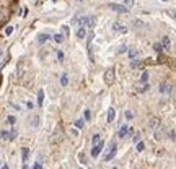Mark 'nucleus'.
Instances as JSON below:
<instances>
[{
	"instance_id": "obj_1",
	"label": "nucleus",
	"mask_w": 176,
	"mask_h": 169,
	"mask_svg": "<svg viewBox=\"0 0 176 169\" xmlns=\"http://www.w3.org/2000/svg\"><path fill=\"white\" fill-rule=\"evenodd\" d=\"M116 150H118L116 143L111 142L109 143V147H108V150H106V154H104V161H111V159L116 156Z\"/></svg>"
},
{
	"instance_id": "obj_2",
	"label": "nucleus",
	"mask_w": 176,
	"mask_h": 169,
	"mask_svg": "<svg viewBox=\"0 0 176 169\" xmlns=\"http://www.w3.org/2000/svg\"><path fill=\"white\" fill-rule=\"evenodd\" d=\"M114 78H116L114 68H108V70L104 72V83H106L108 86H111L113 83H114Z\"/></svg>"
},
{
	"instance_id": "obj_3",
	"label": "nucleus",
	"mask_w": 176,
	"mask_h": 169,
	"mask_svg": "<svg viewBox=\"0 0 176 169\" xmlns=\"http://www.w3.org/2000/svg\"><path fill=\"white\" fill-rule=\"evenodd\" d=\"M113 31L114 33H119V34H127V26H124V25H121L119 21H116V23H113Z\"/></svg>"
},
{
	"instance_id": "obj_4",
	"label": "nucleus",
	"mask_w": 176,
	"mask_h": 169,
	"mask_svg": "<svg viewBox=\"0 0 176 169\" xmlns=\"http://www.w3.org/2000/svg\"><path fill=\"white\" fill-rule=\"evenodd\" d=\"M160 93L161 94H171V91H173V86H171V83H166V81H163V83H160Z\"/></svg>"
},
{
	"instance_id": "obj_5",
	"label": "nucleus",
	"mask_w": 176,
	"mask_h": 169,
	"mask_svg": "<svg viewBox=\"0 0 176 169\" xmlns=\"http://www.w3.org/2000/svg\"><path fill=\"white\" fill-rule=\"evenodd\" d=\"M108 7L111 8L113 11H118V13H127V10H129L127 7H124V5H119V4H109Z\"/></svg>"
},
{
	"instance_id": "obj_6",
	"label": "nucleus",
	"mask_w": 176,
	"mask_h": 169,
	"mask_svg": "<svg viewBox=\"0 0 176 169\" xmlns=\"http://www.w3.org/2000/svg\"><path fill=\"white\" fill-rule=\"evenodd\" d=\"M101 151H103V142L98 143V145H95V147L92 148V156H93V158H98Z\"/></svg>"
},
{
	"instance_id": "obj_7",
	"label": "nucleus",
	"mask_w": 176,
	"mask_h": 169,
	"mask_svg": "<svg viewBox=\"0 0 176 169\" xmlns=\"http://www.w3.org/2000/svg\"><path fill=\"white\" fill-rule=\"evenodd\" d=\"M149 127H150V128H153V130H157V128L160 127V119H158V117H150V120H149Z\"/></svg>"
},
{
	"instance_id": "obj_8",
	"label": "nucleus",
	"mask_w": 176,
	"mask_h": 169,
	"mask_svg": "<svg viewBox=\"0 0 176 169\" xmlns=\"http://www.w3.org/2000/svg\"><path fill=\"white\" fill-rule=\"evenodd\" d=\"M61 138H62V130L61 128H56L52 133V138H51V143H57Z\"/></svg>"
},
{
	"instance_id": "obj_9",
	"label": "nucleus",
	"mask_w": 176,
	"mask_h": 169,
	"mask_svg": "<svg viewBox=\"0 0 176 169\" xmlns=\"http://www.w3.org/2000/svg\"><path fill=\"white\" fill-rule=\"evenodd\" d=\"M132 25H134L135 29H147V25L142 21V20H134V21H132Z\"/></svg>"
},
{
	"instance_id": "obj_10",
	"label": "nucleus",
	"mask_w": 176,
	"mask_h": 169,
	"mask_svg": "<svg viewBox=\"0 0 176 169\" xmlns=\"http://www.w3.org/2000/svg\"><path fill=\"white\" fill-rule=\"evenodd\" d=\"M163 135H165V130L161 127H158L157 130L153 132V137H155V140H158V142H160V140H163Z\"/></svg>"
},
{
	"instance_id": "obj_11",
	"label": "nucleus",
	"mask_w": 176,
	"mask_h": 169,
	"mask_svg": "<svg viewBox=\"0 0 176 169\" xmlns=\"http://www.w3.org/2000/svg\"><path fill=\"white\" fill-rule=\"evenodd\" d=\"M127 133H129V125H127V124H124L122 127L119 128V138H124V137H126Z\"/></svg>"
},
{
	"instance_id": "obj_12",
	"label": "nucleus",
	"mask_w": 176,
	"mask_h": 169,
	"mask_svg": "<svg viewBox=\"0 0 176 169\" xmlns=\"http://www.w3.org/2000/svg\"><path fill=\"white\" fill-rule=\"evenodd\" d=\"M161 47H163V49H166V50H168L170 47H171V41H170L168 36H165V38L161 39Z\"/></svg>"
},
{
	"instance_id": "obj_13",
	"label": "nucleus",
	"mask_w": 176,
	"mask_h": 169,
	"mask_svg": "<svg viewBox=\"0 0 176 169\" xmlns=\"http://www.w3.org/2000/svg\"><path fill=\"white\" fill-rule=\"evenodd\" d=\"M85 36H87V28H85V26H80L78 29H77V38H78V39H83Z\"/></svg>"
},
{
	"instance_id": "obj_14",
	"label": "nucleus",
	"mask_w": 176,
	"mask_h": 169,
	"mask_svg": "<svg viewBox=\"0 0 176 169\" xmlns=\"http://www.w3.org/2000/svg\"><path fill=\"white\" fill-rule=\"evenodd\" d=\"M30 158V148H21V161L26 163Z\"/></svg>"
},
{
	"instance_id": "obj_15",
	"label": "nucleus",
	"mask_w": 176,
	"mask_h": 169,
	"mask_svg": "<svg viewBox=\"0 0 176 169\" xmlns=\"http://www.w3.org/2000/svg\"><path fill=\"white\" fill-rule=\"evenodd\" d=\"M127 55H129L130 62H132V60H135V59H137V55H139V50H137V49H129V50H127Z\"/></svg>"
},
{
	"instance_id": "obj_16",
	"label": "nucleus",
	"mask_w": 176,
	"mask_h": 169,
	"mask_svg": "<svg viewBox=\"0 0 176 169\" xmlns=\"http://www.w3.org/2000/svg\"><path fill=\"white\" fill-rule=\"evenodd\" d=\"M0 138L4 142H10V130H0Z\"/></svg>"
},
{
	"instance_id": "obj_17",
	"label": "nucleus",
	"mask_w": 176,
	"mask_h": 169,
	"mask_svg": "<svg viewBox=\"0 0 176 169\" xmlns=\"http://www.w3.org/2000/svg\"><path fill=\"white\" fill-rule=\"evenodd\" d=\"M31 127H33V128H39V116H33V117H31Z\"/></svg>"
},
{
	"instance_id": "obj_18",
	"label": "nucleus",
	"mask_w": 176,
	"mask_h": 169,
	"mask_svg": "<svg viewBox=\"0 0 176 169\" xmlns=\"http://www.w3.org/2000/svg\"><path fill=\"white\" fill-rule=\"evenodd\" d=\"M114 117H116V111H114V107H111V109L108 111V122L111 124L113 120H114Z\"/></svg>"
},
{
	"instance_id": "obj_19",
	"label": "nucleus",
	"mask_w": 176,
	"mask_h": 169,
	"mask_svg": "<svg viewBox=\"0 0 176 169\" xmlns=\"http://www.w3.org/2000/svg\"><path fill=\"white\" fill-rule=\"evenodd\" d=\"M47 39H51L49 34H39V36H38V42H39V44H44Z\"/></svg>"
},
{
	"instance_id": "obj_20",
	"label": "nucleus",
	"mask_w": 176,
	"mask_h": 169,
	"mask_svg": "<svg viewBox=\"0 0 176 169\" xmlns=\"http://www.w3.org/2000/svg\"><path fill=\"white\" fill-rule=\"evenodd\" d=\"M101 142H103V140H101V135H100V133H95V135H93V138H92L93 147H95V145H98V143H101Z\"/></svg>"
},
{
	"instance_id": "obj_21",
	"label": "nucleus",
	"mask_w": 176,
	"mask_h": 169,
	"mask_svg": "<svg viewBox=\"0 0 176 169\" xmlns=\"http://www.w3.org/2000/svg\"><path fill=\"white\" fill-rule=\"evenodd\" d=\"M61 85H62V86H67V85H69V75H67V73H62V76H61Z\"/></svg>"
},
{
	"instance_id": "obj_22",
	"label": "nucleus",
	"mask_w": 176,
	"mask_h": 169,
	"mask_svg": "<svg viewBox=\"0 0 176 169\" xmlns=\"http://www.w3.org/2000/svg\"><path fill=\"white\" fill-rule=\"evenodd\" d=\"M42 102H44V91L39 90L38 91V106H42Z\"/></svg>"
},
{
	"instance_id": "obj_23",
	"label": "nucleus",
	"mask_w": 176,
	"mask_h": 169,
	"mask_svg": "<svg viewBox=\"0 0 176 169\" xmlns=\"http://www.w3.org/2000/svg\"><path fill=\"white\" fill-rule=\"evenodd\" d=\"M130 67H132V68L142 67V60H132V62H130Z\"/></svg>"
},
{
	"instance_id": "obj_24",
	"label": "nucleus",
	"mask_w": 176,
	"mask_h": 169,
	"mask_svg": "<svg viewBox=\"0 0 176 169\" xmlns=\"http://www.w3.org/2000/svg\"><path fill=\"white\" fill-rule=\"evenodd\" d=\"M166 137H168L170 140H176V130H168L166 132Z\"/></svg>"
},
{
	"instance_id": "obj_25",
	"label": "nucleus",
	"mask_w": 176,
	"mask_h": 169,
	"mask_svg": "<svg viewBox=\"0 0 176 169\" xmlns=\"http://www.w3.org/2000/svg\"><path fill=\"white\" fill-rule=\"evenodd\" d=\"M83 125H85V120L83 119H77L75 120V127L77 128H83Z\"/></svg>"
},
{
	"instance_id": "obj_26",
	"label": "nucleus",
	"mask_w": 176,
	"mask_h": 169,
	"mask_svg": "<svg viewBox=\"0 0 176 169\" xmlns=\"http://www.w3.org/2000/svg\"><path fill=\"white\" fill-rule=\"evenodd\" d=\"M149 83H142V86H139L137 88V91H140V93H144V91H147V90H149Z\"/></svg>"
},
{
	"instance_id": "obj_27",
	"label": "nucleus",
	"mask_w": 176,
	"mask_h": 169,
	"mask_svg": "<svg viewBox=\"0 0 176 169\" xmlns=\"http://www.w3.org/2000/svg\"><path fill=\"white\" fill-rule=\"evenodd\" d=\"M16 135H18V132H16V128H12V130H10V142H13V140L16 138Z\"/></svg>"
},
{
	"instance_id": "obj_28",
	"label": "nucleus",
	"mask_w": 176,
	"mask_h": 169,
	"mask_svg": "<svg viewBox=\"0 0 176 169\" xmlns=\"http://www.w3.org/2000/svg\"><path fill=\"white\" fill-rule=\"evenodd\" d=\"M54 41L57 42V44H61V42L64 41V36H62V34H54Z\"/></svg>"
},
{
	"instance_id": "obj_29",
	"label": "nucleus",
	"mask_w": 176,
	"mask_h": 169,
	"mask_svg": "<svg viewBox=\"0 0 176 169\" xmlns=\"http://www.w3.org/2000/svg\"><path fill=\"white\" fill-rule=\"evenodd\" d=\"M147 80H149V72H144L140 75V81L142 83H147Z\"/></svg>"
},
{
	"instance_id": "obj_30",
	"label": "nucleus",
	"mask_w": 176,
	"mask_h": 169,
	"mask_svg": "<svg viewBox=\"0 0 176 169\" xmlns=\"http://www.w3.org/2000/svg\"><path fill=\"white\" fill-rule=\"evenodd\" d=\"M7 122H8L10 125H15V122H16V117H15V116H8V117H7Z\"/></svg>"
},
{
	"instance_id": "obj_31",
	"label": "nucleus",
	"mask_w": 176,
	"mask_h": 169,
	"mask_svg": "<svg viewBox=\"0 0 176 169\" xmlns=\"http://www.w3.org/2000/svg\"><path fill=\"white\" fill-rule=\"evenodd\" d=\"M153 49L157 50V52H161V50H163V47H161V42H155V44H153Z\"/></svg>"
},
{
	"instance_id": "obj_32",
	"label": "nucleus",
	"mask_w": 176,
	"mask_h": 169,
	"mask_svg": "<svg viewBox=\"0 0 176 169\" xmlns=\"http://www.w3.org/2000/svg\"><path fill=\"white\" fill-rule=\"evenodd\" d=\"M13 34V26H7L5 28V36H12Z\"/></svg>"
},
{
	"instance_id": "obj_33",
	"label": "nucleus",
	"mask_w": 176,
	"mask_h": 169,
	"mask_svg": "<svg viewBox=\"0 0 176 169\" xmlns=\"http://www.w3.org/2000/svg\"><path fill=\"white\" fill-rule=\"evenodd\" d=\"M132 142H134V143H139V142H140V133H139V132H137V133H134V137H132Z\"/></svg>"
},
{
	"instance_id": "obj_34",
	"label": "nucleus",
	"mask_w": 176,
	"mask_h": 169,
	"mask_svg": "<svg viewBox=\"0 0 176 169\" xmlns=\"http://www.w3.org/2000/svg\"><path fill=\"white\" fill-rule=\"evenodd\" d=\"M83 116H85V119H87V120H90V119H92V111H90V109H87V111H85V114H83Z\"/></svg>"
},
{
	"instance_id": "obj_35",
	"label": "nucleus",
	"mask_w": 176,
	"mask_h": 169,
	"mask_svg": "<svg viewBox=\"0 0 176 169\" xmlns=\"http://www.w3.org/2000/svg\"><path fill=\"white\" fill-rule=\"evenodd\" d=\"M132 5H134V0H124V7H132Z\"/></svg>"
},
{
	"instance_id": "obj_36",
	"label": "nucleus",
	"mask_w": 176,
	"mask_h": 169,
	"mask_svg": "<svg viewBox=\"0 0 176 169\" xmlns=\"http://www.w3.org/2000/svg\"><path fill=\"white\" fill-rule=\"evenodd\" d=\"M144 148H145L144 142H139V143H137V151H144Z\"/></svg>"
},
{
	"instance_id": "obj_37",
	"label": "nucleus",
	"mask_w": 176,
	"mask_h": 169,
	"mask_svg": "<svg viewBox=\"0 0 176 169\" xmlns=\"http://www.w3.org/2000/svg\"><path fill=\"white\" fill-rule=\"evenodd\" d=\"M57 57H59V62H64V52H62V50H57Z\"/></svg>"
},
{
	"instance_id": "obj_38",
	"label": "nucleus",
	"mask_w": 176,
	"mask_h": 169,
	"mask_svg": "<svg viewBox=\"0 0 176 169\" xmlns=\"http://www.w3.org/2000/svg\"><path fill=\"white\" fill-rule=\"evenodd\" d=\"M124 116H126V119H132V117H134V114H132V112H130V111H126V112H124Z\"/></svg>"
},
{
	"instance_id": "obj_39",
	"label": "nucleus",
	"mask_w": 176,
	"mask_h": 169,
	"mask_svg": "<svg viewBox=\"0 0 176 169\" xmlns=\"http://www.w3.org/2000/svg\"><path fill=\"white\" fill-rule=\"evenodd\" d=\"M78 159H80V163H82V164H87V161H85V154H83V153H80V154H78Z\"/></svg>"
},
{
	"instance_id": "obj_40",
	"label": "nucleus",
	"mask_w": 176,
	"mask_h": 169,
	"mask_svg": "<svg viewBox=\"0 0 176 169\" xmlns=\"http://www.w3.org/2000/svg\"><path fill=\"white\" fill-rule=\"evenodd\" d=\"M168 15L171 16L173 20H176V10H168Z\"/></svg>"
},
{
	"instance_id": "obj_41",
	"label": "nucleus",
	"mask_w": 176,
	"mask_h": 169,
	"mask_svg": "<svg viewBox=\"0 0 176 169\" xmlns=\"http://www.w3.org/2000/svg\"><path fill=\"white\" fill-rule=\"evenodd\" d=\"M126 50H129V49H127V46H121L118 52H119V54H122V52H126Z\"/></svg>"
},
{
	"instance_id": "obj_42",
	"label": "nucleus",
	"mask_w": 176,
	"mask_h": 169,
	"mask_svg": "<svg viewBox=\"0 0 176 169\" xmlns=\"http://www.w3.org/2000/svg\"><path fill=\"white\" fill-rule=\"evenodd\" d=\"M33 169H42V164H41V163H34V166H33Z\"/></svg>"
},
{
	"instance_id": "obj_43",
	"label": "nucleus",
	"mask_w": 176,
	"mask_h": 169,
	"mask_svg": "<svg viewBox=\"0 0 176 169\" xmlns=\"http://www.w3.org/2000/svg\"><path fill=\"white\" fill-rule=\"evenodd\" d=\"M10 106H12V107H15L16 111H21V107H20L18 104H15V102H10Z\"/></svg>"
},
{
	"instance_id": "obj_44",
	"label": "nucleus",
	"mask_w": 176,
	"mask_h": 169,
	"mask_svg": "<svg viewBox=\"0 0 176 169\" xmlns=\"http://www.w3.org/2000/svg\"><path fill=\"white\" fill-rule=\"evenodd\" d=\"M72 135H73V137H78V132H77L75 128H72Z\"/></svg>"
},
{
	"instance_id": "obj_45",
	"label": "nucleus",
	"mask_w": 176,
	"mask_h": 169,
	"mask_svg": "<svg viewBox=\"0 0 176 169\" xmlns=\"http://www.w3.org/2000/svg\"><path fill=\"white\" fill-rule=\"evenodd\" d=\"M0 169H10V168H8L7 164H4V166H2V168H0Z\"/></svg>"
},
{
	"instance_id": "obj_46",
	"label": "nucleus",
	"mask_w": 176,
	"mask_h": 169,
	"mask_svg": "<svg viewBox=\"0 0 176 169\" xmlns=\"http://www.w3.org/2000/svg\"><path fill=\"white\" fill-rule=\"evenodd\" d=\"M23 169H30V168H28V166H26V164H23Z\"/></svg>"
},
{
	"instance_id": "obj_47",
	"label": "nucleus",
	"mask_w": 176,
	"mask_h": 169,
	"mask_svg": "<svg viewBox=\"0 0 176 169\" xmlns=\"http://www.w3.org/2000/svg\"><path fill=\"white\" fill-rule=\"evenodd\" d=\"M2 166H4V164H2V159H0V168H2Z\"/></svg>"
},
{
	"instance_id": "obj_48",
	"label": "nucleus",
	"mask_w": 176,
	"mask_h": 169,
	"mask_svg": "<svg viewBox=\"0 0 176 169\" xmlns=\"http://www.w3.org/2000/svg\"><path fill=\"white\" fill-rule=\"evenodd\" d=\"M111 169H118V168H111Z\"/></svg>"
},
{
	"instance_id": "obj_49",
	"label": "nucleus",
	"mask_w": 176,
	"mask_h": 169,
	"mask_svg": "<svg viewBox=\"0 0 176 169\" xmlns=\"http://www.w3.org/2000/svg\"><path fill=\"white\" fill-rule=\"evenodd\" d=\"M0 55H2V50H0Z\"/></svg>"
}]
</instances>
